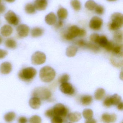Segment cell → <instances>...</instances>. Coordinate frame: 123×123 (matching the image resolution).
<instances>
[{
	"label": "cell",
	"instance_id": "obj_1",
	"mask_svg": "<svg viewBox=\"0 0 123 123\" xmlns=\"http://www.w3.org/2000/svg\"><path fill=\"white\" fill-rule=\"evenodd\" d=\"M40 78L45 82H50L52 81L56 76L55 70L51 67L45 66L43 67L40 70Z\"/></svg>",
	"mask_w": 123,
	"mask_h": 123
},
{
	"label": "cell",
	"instance_id": "obj_2",
	"mask_svg": "<svg viewBox=\"0 0 123 123\" xmlns=\"http://www.w3.org/2000/svg\"><path fill=\"white\" fill-rule=\"evenodd\" d=\"M37 70L32 67H27L21 69L18 73V76L21 80L25 82H30L35 77Z\"/></svg>",
	"mask_w": 123,
	"mask_h": 123
},
{
	"label": "cell",
	"instance_id": "obj_3",
	"mask_svg": "<svg viewBox=\"0 0 123 123\" xmlns=\"http://www.w3.org/2000/svg\"><path fill=\"white\" fill-rule=\"evenodd\" d=\"M111 22L109 24V28L110 30H118L123 27V16L120 12H115L111 15Z\"/></svg>",
	"mask_w": 123,
	"mask_h": 123
},
{
	"label": "cell",
	"instance_id": "obj_4",
	"mask_svg": "<svg viewBox=\"0 0 123 123\" xmlns=\"http://www.w3.org/2000/svg\"><path fill=\"white\" fill-rule=\"evenodd\" d=\"M51 95L52 93L50 90L46 87H43L35 88L32 92L33 97L38 98L40 100H47L51 98Z\"/></svg>",
	"mask_w": 123,
	"mask_h": 123
},
{
	"label": "cell",
	"instance_id": "obj_5",
	"mask_svg": "<svg viewBox=\"0 0 123 123\" xmlns=\"http://www.w3.org/2000/svg\"><path fill=\"white\" fill-rule=\"evenodd\" d=\"M81 29L76 25H73L69 28L67 32L64 34V38L67 40H71L77 37H79Z\"/></svg>",
	"mask_w": 123,
	"mask_h": 123
},
{
	"label": "cell",
	"instance_id": "obj_6",
	"mask_svg": "<svg viewBox=\"0 0 123 123\" xmlns=\"http://www.w3.org/2000/svg\"><path fill=\"white\" fill-rule=\"evenodd\" d=\"M4 18L8 23L13 26H17L20 22L19 17L13 11L9 10L4 15Z\"/></svg>",
	"mask_w": 123,
	"mask_h": 123
},
{
	"label": "cell",
	"instance_id": "obj_7",
	"mask_svg": "<svg viewBox=\"0 0 123 123\" xmlns=\"http://www.w3.org/2000/svg\"><path fill=\"white\" fill-rule=\"evenodd\" d=\"M54 115L62 118L66 117L68 110L67 108L61 103H58L54 105L53 108Z\"/></svg>",
	"mask_w": 123,
	"mask_h": 123
},
{
	"label": "cell",
	"instance_id": "obj_8",
	"mask_svg": "<svg viewBox=\"0 0 123 123\" xmlns=\"http://www.w3.org/2000/svg\"><path fill=\"white\" fill-rule=\"evenodd\" d=\"M46 55L45 53L40 51L35 52L32 55L31 61L33 64L39 65L44 63L46 61Z\"/></svg>",
	"mask_w": 123,
	"mask_h": 123
},
{
	"label": "cell",
	"instance_id": "obj_9",
	"mask_svg": "<svg viewBox=\"0 0 123 123\" xmlns=\"http://www.w3.org/2000/svg\"><path fill=\"white\" fill-rule=\"evenodd\" d=\"M103 24V20L99 17H93L90 21L89 26L91 29L99 30L101 29Z\"/></svg>",
	"mask_w": 123,
	"mask_h": 123
},
{
	"label": "cell",
	"instance_id": "obj_10",
	"mask_svg": "<svg viewBox=\"0 0 123 123\" xmlns=\"http://www.w3.org/2000/svg\"><path fill=\"white\" fill-rule=\"evenodd\" d=\"M16 31L19 37H26L28 36L29 33L30 28L26 25L21 24L18 25L17 27Z\"/></svg>",
	"mask_w": 123,
	"mask_h": 123
},
{
	"label": "cell",
	"instance_id": "obj_11",
	"mask_svg": "<svg viewBox=\"0 0 123 123\" xmlns=\"http://www.w3.org/2000/svg\"><path fill=\"white\" fill-rule=\"evenodd\" d=\"M60 89L61 92L69 95L73 94L75 92V89L72 85L68 82L61 84L60 86Z\"/></svg>",
	"mask_w": 123,
	"mask_h": 123
},
{
	"label": "cell",
	"instance_id": "obj_12",
	"mask_svg": "<svg viewBox=\"0 0 123 123\" xmlns=\"http://www.w3.org/2000/svg\"><path fill=\"white\" fill-rule=\"evenodd\" d=\"M33 4L36 10L43 11L45 10L47 6V0H36Z\"/></svg>",
	"mask_w": 123,
	"mask_h": 123
},
{
	"label": "cell",
	"instance_id": "obj_13",
	"mask_svg": "<svg viewBox=\"0 0 123 123\" xmlns=\"http://www.w3.org/2000/svg\"><path fill=\"white\" fill-rule=\"evenodd\" d=\"M12 70L11 64L8 62H3L0 65V72L3 74H9Z\"/></svg>",
	"mask_w": 123,
	"mask_h": 123
},
{
	"label": "cell",
	"instance_id": "obj_14",
	"mask_svg": "<svg viewBox=\"0 0 123 123\" xmlns=\"http://www.w3.org/2000/svg\"><path fill=\"white\" fill-rule=\"evenodd\" d=\"M102 120L104 123H114L117 120V116L114 113L110 115L108 113H104L102 115Z\"/></svg>",
	"mask_w": 123,
	"mask_h": 123
},
{
	"label": "cell",
	"instance_id": "obj_15",
	"mask_svg": "<svg viewBox=\"0 0 123 123\" xmlns=\"http://www.w3.org/2000/svg\"><path fill=\"white\" fill-rule=\"evenodd\" d=\"M13 31V28L11 26L8 25H5L1 28L0 33L3 37H7L12 34Z\"/></svg>",
	"mask_w": 123,
	"mask_h": 123
},
{
	"label": "cell",
	"instance_id": "obj_16",
	"mask_svg": "<svg viewBox=\"0 0 123 123\" xmlns=\"http://www.w3.org/2000/svg\"><path fill=\"white\" fill-rule=\"evenodd\" d=\"M41 104V100L36 97H32L29 101L30 106L34 110H37L39 108Z\"/></svg>",
	"mask_w": 123,
	"mask_h": 123
},
{
	"label": "cell",
	"instance_id": "obj_17",
	"mask_svg": "<svg viewBox=\"0 0 123 123\" xmlns=\"http://www.w3.org/2000/svg\"><path fill=\"white\" fill-rule=\"evenodd\" d=\"M57 20L56 15L53 12H50L45 16V22L49 25L55 24Z\"/></svg>",
	"mask_w": 123,
	"mask_h": 123
},
{
	"label": "cell",
	"instance_id": "obj_18",
	"mask_svg": "<svg viewBox=\"0 0 123 123\" xmlns=\"http://www.w3.org/2000/svg\"><path fill=\"white\" fill-rule=\"evenodd\" d=\"M123 57L112 55L110 58V61L112 64L116 67L120 68L123 66Z\"/></svg>",
	"mask_w": 123,
	"mask_h": 123
},
{
	"label": "cell",
	"instance_id": "obj_19",
	"mask_svg": "<svg viewBox=\"0 0 123 123\" xmlns=\"http://www.w3.org/2000/svg\"><path fill=\"white\" fill-rule=\"evenodd\" d=\"M112 55L118 57H123V45L118 44L115 45L112 51Z\"/></svg>",
	"mask_w": 123,
	"mask_h": 123
},
{
	"label": "cell",
	"instance_id": "obj_20",
	"mask_svg": "<svg viewBox=\"0 0 123 123\" xmlns=\"http://www.w3.org/2000/svg\"><path fill=\"white\" fill-rule=\"evenodd\" d=\"M78 48L77 47L74 45H71L67 48L66 50V56L69 57H74L76 55L78 51Z\"/></svg>",
	"mask_w": 123,
	"mask_h": 123
},
{
	"label": "cell",
	"instance_id": "obj_21",
	"mask_svg": "<svg viewBox=\"0 0 123 123\" xmlns=\"http://www.w3.org/2000/svg\"><path fill=\"white\" fill-rule=\"evenodd\" d=\"M82 116L79 112H74L69 113L68 116V118L70 121L72 122H77L81 120Z\"/></svg>",
	"mask_w": 123,
	"mask_h": 123
},
{
	"label": "cell",
	"instance_id": "obj_22",
	"mask_svg": "<svg viewBox=\"0 0 123 123\" xmlns=\"http://www.w3.org/2000/svg\"><path fill=\"white\" fill-rule=\"evenodd\" d=\"M44 33V30L39 27H35L31 30L30 34L32 37H37L42 35Z\"/></svg>",
	"mask_w": 123,
	"mask_h": 123
},
{
	"label": "cell",
	"instance_id": "obj_23",
	"mask_svg": "<svg viewBox=\"0 0 123 123\" xmlns=\"http://www.w3.org/2000/svg\"><path fill=\"white\" fill-rule=\"evenodd\" d=\"M57 15L60 20L65 19L68 16V11L66 9L63 7H60L58 10Z\"/></svg>",
	"mask_w": 123,
	"mask_h": 123
},
{
	"label": "cell",
	"instance_id": "obj_24",
	"mask_svg": "<svg viewBox=\"0 0 123 123\" xmlns=\"http://www.w3.org/2000/svg\"><path fill=\"white\" fill-rule=\"evenodd\" d=\"M4 44L6 47L9 49H15L17 46L16 42L12 38H8L6 39L5 40Z\"/></svg>",
	"mask_w": 123,
	"mask_h": 123
},
{
	"label": "cell",
	"instance_id": "obj_25",
	"mask_svg": "<svg viewBox=\"0 0 123 123\" xmlns=\"http://www.w3.org/2000/svg\"><path fill=\"white\" fill-rule=\"evenodd\" d=\"M113 39L117 43L119 44L123 41V32L121 30H117L115 31L113 34Z\"/></svg>",
	"mask_w": 123,
	"mask_h": 123
},
{
	"label": "cell",
	"instance_id": "obj_26",
	"mask_svg": "<svg viewBox=\"0 0 123 123\" xmlns=\"http://www.w3.org/2000/svg\"><path fill=\"white\" fill-rule=\"evenodd\" d=\"M105 94V90L104 89L102 88H98L95 92V98L97 100H100L104 98Z\"/></svg>",
	"mask_w": 123,
	"mask_h": 123
},
{
	"label": "cell",
	"instance_id": "obj_27",
	"mask_svg": "<svg viewBox=\"0 0 123 123\" xmlns=\"http://www.w3.org/2000/svg\"><path fill=\"white\" fill-rule=\"evenodd\" d=\"M25 12L29 14H32L36 12V9L34 4L32 3H27L25 6Z\"/></svg>",
	"mask_w": 123,
	"mask_h": 123
},
{
	"label": "cell",
	"instance_id": "obj_28",
	"mask_svg": "<svg viewBox=\"0 0 123 123\" xmlns=\"http://www.w3.org/2000/svg\"><path fill=\"white\" fill-rule=\"evenodd\" d=\"M110 99L112 105H117L121 102V97L117 94H115L110 97Z\"/></svg>",
	"mask_w": 123,
	"mask_h": 123
},
{
	"label": "cell",
	"instance_id": "obj_29",
	"mask_svg": "<svg viewBox=\"0 0 123 123\" xmlns=\"http://www.w3.org/2000/svg\"><path fill=\"white\" fill-rule=\"evenodd\" d=\"M92 101V97L90 95H84L81 98V102L84 105H90Z\"/></svg>",
	"mask_w": 123,
	"mask_h": 123
},
{
	"label": "cell",
	"instance_id": "obj_30",
	"mask_svg": "<svg viewBox=\"0 0 123 123\" xmlns=\"http://www.w3.org/2000/svg\"><path fill=\"white\" fill-rule=\"evenodd\" d=\"M16 115L15 113L10 112L6 113L4 116V119L7 123L12 122L16 118Z\"/></svg>",
	"mask_w": 123,
	"mask_h": 123
},
{
	"label": "cell",
	"instance_id": "obj_31",
	"mask_svg": "<svg viewBox=\"0 0 123 123\" xmlns=\"http://www.w3.org/2000/svg\"><path fill=\"white\" fill-rule=\"evenodd\" d=\"M108 42L109 41L105 36L102 35L100 36L97 44H98L100 47L105 48L107 45Z\"/></svg>",
	"mask_w": 123,
	"mask_h": 123
},
{
	"label": "cell",
	"instance_id": "obj_32",
	"mask_svg": "<svg viewBox=\"0 0 123 123\" xmlns=\"http://www.w3.org/2000/svg\"><path fill=\"white\" fill-rule=\"evenodd\" d=\"M84 47L87 48L94 52H97L100 50V47L93 43H86Z\"/></svg>",
	"mask_w": 123,
	"mask_h": 123
},
{
	"label": "cell",
	"instance_id": "obj_33",
	"mask_svg": "<svg viewBox=\"0 0 123 123\" xmlns=\"http://www.w3.org/2000/svg\"><path fill=\"white\" fill-rule=\"evenodd\" d=\"M97 4L96 2L93 0H89L85 3V8L90 11H93L94 10Z\"/></svg>",
	"mask_w": 123,
	"mask_h": 123
},
{
	"label": "cell",
	"instance_id": "obj_34",
	"mask_svg": "<svg viewBox=\"0 0 123 123\" xmlns=\"http://www.w3.org/2000/svg\"><path fill=\"white\" fill-rule=\"evenodd\" d=\"M71 5L73 8L77 11H79L81 8V2L79 0H71Z\"/></svg>",
	"mask_w": 123,
	"mask_h": 123
},
{
	"label": "cell",
	"instance_id": "obj_35",
	"mask_svg": "<svg viewBox=\"0 0 123 123\" xmlns=\"http://www.w3.org/2000/svg\"><path fill=\"white\" fill-rule=\"evenodd\" d=\"M83 116L86 120L92 118L93 116V111L90 109H86L83 111Z\"/></svg>",
	"mask_w": 123,
	"mask_h": 123
},
{
	"label": "cell",
	"instance_id": "obj_36",
	"mask_svg": "<svg viewBox=\"0 0 123 123\" xmlns=\"http://www.w3.org/2000/svg\"><path fill=\"white\" fill-rule=\"evenodd\" d=\"M29 123H41L42 119L38 116L34 115L32 116L29 120Z\"/></svg>",
	"mask_w": 123,
	"mask_h": 123
},
{
	"label": "cell",
	"instance_id": "obj_37",
	"mask_svg": "<svg viewBox=\"0 0 123 123\" xmlns=\"http://www.w3.org/2000/svg\"><path fill=\"white\" fill-rule=\"evenodd\" d=\"M69 79L70 77L68 74H64L61 76L60 77V78L58 79V81L61 84L68 82V81H69Z\"/></svg>",
	"mask_w": 123,
	"mask_h": 123
},
{
	"label": "cell",
	"instance_id": "obj_38",
	"mask_svg": "<svg viewBox=\"0 0 123 123\" xmlns=\"http://www.w3.org/2000/svg\"><path fill=\"white\" fill-rule=\"evenodd\" d=\"M95 9L96 13L99 15H102L104 12V8L103 6L101 5L97 4Z\"/></svg>",
	"mask_w": 123,
	"mask_h": 123
},
{
	"label": "cell",
	"instance_id": "obj_39",
	"mask_svg": "<svg viewBox=\"0 0 123 123\" xmlns=\"http://www.w3.org/2000/svg\"><path fill=\"white\" fill-rule=\"evenodd\" d=\"M100 36L98 34L94 33L91 35L90 38L91 42H92V43L97 44Z\"/></svg>",
	"mask_w": 123,
	"mask_h": 123
},
{
	"label": "cell",
	"instance_id": "obj_40",
	"mask_svg": "<svg viewBox=\"0 0 123 123\" xmlns=\"http://www.w3.org/2000/svg\"><path fill=\"white\" fill-rule=\"evenodd\" d=\"M63 120L62 118L56 116L52 117L51 121V123H63Z\"/></svg>",
	"mask_w": 123,
	"mask_h": 123
},
{
	"label": "cell",
	"instance_id": "obj_41",
	"mask_svg": "<svg viewBox=\"0 0 123 123\" xmlns=\"http://www.w3.org/2000/svg\"><path fill=\"white\" fill-rule=\"evenodd\" d=\"M45 115L48 118H52L55 116L53 108L47 110L45 113Z\"/></svg>",
	"mask_w": 123,
	"mask_h": 123
},
{
	"label": "cell",
	"instance_id": "obj_42",
	"mask_svg": "<svg viewBox=\"0 0 123 123\" xmlns=\"http://www.w3.org/2000/svg\"><path fill=\"white\" fill-rule=\"evenodd\" d=\"M115 44L113 42L111 41H109L106 47H105V49L107 50L108 51H112L113 49V48L115 47Z\"/></svg>",
	"mask_w": 123,
	"mask_h": 123
},
{
	"label": "cell",
	"instance_id": "obj_43",
	"mask_svg": "<svg viewBox=\"0 0 123 123\" xmlns=\"http://www.w3.org/2000/svg\"><path fill=\"white\" fill-rule=\"evenodd\" d=\"M103 104L105 106L107 107H110L112 105L110 99V97L108 96L105 98L103 102Z\"/></svg>",
	"mask_w": 123,
	"mask_h": 123
},
{
	"label": "cell",
	"instance_id": "obj_44",
	"mask_svg": "<svg viewBox=\"0 0 123 123\" xmlns=\"http://www.w3.org/2000/svg\"><path fill=\"white\" fill-rule=\"evenodd\" d=\"M8 55V52L5 50L0 49V60L5 58Z\"/></svg>",
	"mask_w": 123,
	"mask_h": 123
},
{
	"label": "cell",
	"instance_id": "obj_45",
	"mask_svg": "<svg viewBox=\"0 0 123 123\" xmlns=\"http://www.w3.org/2000/svg\"><path fill=\"white\" fill-rule=\"evenodd\" d=\"M27 118L24 116L19 117L18 119V123H27Z\"/></svg>",
	"mask_w": 123,
	"mask_h": 123
},
{
	"label": "cell",
	"instance_id": "obj_46",
	"mask_svg": "<svg viewBox=\"0 0 123 123\" xmlns=\"http://www.w3.org/2000/svg\"><path fill=\"white\" fill-rule=\"evenodd\" d=\"M86 43V42L83 40H80L77 42V44L79 47H85Z\"/></svg>",
	"mask_w": 123,
	"mask_h": 123
},
{
	"label": "cell",
	"instance_id": "obj_47",
	"mask_svg": "<svg viewBox=\"0 0 123 123\" xmlns=\"http://www.w3.org/2000/svg\"><path fill=\"white\" fill-rule=\"evenodd\" d=\"M6 7L3 4H0V14H2L4 13L6 11Z\"/></svg>",
	"mask_w": 123,
	"mask_h": 123
},
{
	"label": "cell",
	"instance_id": "obj_48",
	"mask_svg": "<svg viewBox=\"0 0 123 123\" xmlns=\"http://www.w3.org/2000/svg\"><path fill=\"white\" fill-rule=\"evenodd\" d=\"M86 31L84 29H81L80 30V34H79V37H82L85 36L86 35Z\"/></svg>",
	"mask_w": 123,
	"mask_h": 123
},
{
	"label": "cell",
	"instance_id": "obj_49",
	"mask_svg": "<svg viewBox=\"0 0 123 123\" xmlns=\"http://www.w3.org/2000/svg\"><path fill=\"white\" fill-rule=\"evenodd\" d=\"M85 123H97V121L94 118H90V119L87 120L85 121Z\"/></svg>",
	"mask_w": 123,
	"mask_h": 123
},
{
	"label": "cell",
	"instance_id": "obj_50",
	"mask_svg": "<svg viewBox=\"0 0 123 123\" xmlns=\"http://www.w3.org/2000/svg\"><path fill=\"white\" fill-rule=\"evenodd\" d=\"M117 108L119 110L123 111V103L122 102H120L117 105Z\"/></svg>",
	"mask_w": 123,
	"mask_h": 123
},
{
	"label": "cell",
	"instance_id": "obj_51",
	"mask_svg": "<svg viewBox=\"0 0 123 123\" xmlns=\"http://www.w3.org/2000/svg\"><path fill=\"white\" fill-rule=\"evenodd\" d=\"M63 22L61 20H59L56 26H57V27H60L63 26Z\"/></svg>",
	"mask_w": 123,
	"mask_h": 123
},
{
	"label": "cell",
	"instance_id": "obj_52",
	"mask_svg": "<svg viewBox=\"0 0 123 123\" xmlns=\"http://www.w3.org/2000/svg\"><path fill=\"white\" fill-rule=\"evenodd\" d=\"M6 2L9 3H12L14 2L16 0H5Z\"/></svg>",
	"mask_w": 123,
	"mask_h": 123
},
{
	"label": "cell",
	"instance_id": "obj_53",
	"mask_svg": "<svg viewBox=\"0 0 123 123\" xmlns=\"http://www.w3.org/2000/svg\"><path fill=\"white\" fill-rule=\"evenodd\" d=\"M3 42V38L1 37V36L0 35V44H1Z\"/></svg>",
	"mask_w": 123,
	"mask_h": 123
},
{
	"label": "cell",
	"instance_id": "obj_54",
	"mask_svg": "<svg viewBox=\"0 0 123 123\" xmlns=\"http://www.w3.org/2000/svg\"><path fill=\"white\" fill-rule=\"evenodd\" d=\"M108 1H115L117 0H107Z\"/></svg>",
	"mask_w": 123,
	"mask_h": 123
},
{
	"label": "cell",
	"instance_id": "obj_55",
	"mask_svg": "<svg viewBox=\"0 0 123 123\" xmlns=\"http://www.w3.org/2000/svg\"><path fill=\"white\" fill-rule=\"evenodd\" d=\"M1 0H0V4L1 2Z\"/></svg>",
	"mask_w": 123,
	"mask_h": 123
},
{
	"label": "cell",
	"instance_id": "obj_56",
	"mask_svg": "<svg viewBox=\"0 0 123 123\" xmlns=\"http://www.w3.org/2000/svg\"></svg>",
	"mask_w": 123,
	"mask_h": 123
}]
</instances>
